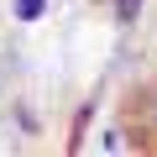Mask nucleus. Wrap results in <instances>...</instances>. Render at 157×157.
<instances>
[{
    "instance_id": "f03ea898",
    "label": "nucleus",
    "mask_w": 157,
    "mask_h": 157,
    "mask_svg": "<svg viewBox=\"0 0 157 157\" xmlns=\"http://www.w3.org/2000/svg\"><path fill=\"white\" fill-rule=\"evenodd\" d=\"M136 11H141V0H115V21H121V26H126Z\"/></svg>"
},
{
    "instance_id": "f257e3e1",
    "label": "nucleus",
    "mask_w": 157,
    "mask_h": 157,
    "mask_svg": "<svg viewBox=\"0 0 157 157\" xmlns=\"http://www.w3.org/2000/svg\"><path fill=\"white\" fill-rule=\"evenodd\" d=\"M42 6H47V0H16V16H21V21H37Z\"/></svg>"
}]
</instances>
